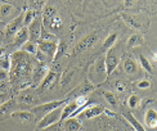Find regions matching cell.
Segmentation results:
<instances>
[{"label":"cell","instance_id":"6da1fadb","mask_svg":"<svg viewBox=\"0 0 157 131\" xmlns=\"http://www.w3.org/2000/svg\"><path fill=\"white\" fill-rule=\"evenodd\" d=\"M10 61H12V67L9 72H10V80L13 82L31 73L32 66H31V61L27 57V53L17 51V53L10 55Z\"/></svg>","mask_w":157,"mask_h":131},{"label":"cell","instance_id":"7a4b0ae2","mask_svg":"<svg viewBox=\"0 0 157 131\" xmlns=\"http://www.w3.org/2000/svg\"><path fill=\"white\" fill-rule=\"evenodd\" d=\"M70 100V96L67 99H62V100H53V102H48V103H44L40 104V106H35L34 108H31V112L36 116V118H43L45 114H48L52 110H54L58 107H63L64 104Z\"/></svg>","mask_w":157,"mask_h":131},{"label":"cell","instance_id":"3957f363","mask_svg":"<svg viewBox=\"0 0 157 131\" xmlns=\"http://www.w3.org/2000/svg\"><path fill=\"white\" fill-rule=\"evenodd\" d=\"M63 107H64V106H63ZM63 107H58V108H56L54 110L49 112L48 114H45L43 118L39 120L37 127L43 130V129L52 127V126L57 125V123L61 121V116H62V109H63Z\"/></svg>","mask_w":157,"mask_h":131},{"label":"cell","instance_id":"277c9868","mask_svg":"<svg viewBox=\"0 0 157 131\" xmlns=\"http://www.w3.org/2000/svg\"><path fill=\"white\" fill-rule=\"evenodd\" d=\"M122 19L125 21L130 27H133L135 30H142L144 31L148 27V18L144 17H139V16H128V14H122Z\"/></svg>","mask_w":157,"mask_h":131},{"label":"cell","instance_id":"5b68a950","mask_svg":"<svg viewBox=\"0 0 157 131\" xmlns=\"http://www.w3.org/2000/svg\"><path fill=\"white\" fill-rule=\"evenodd\" d=\"M41 27H43V18L36 17L34 21L29 24V36L31 41L37 43L40 40V35H41Z\"/></svg>","mask_w":157,"mask_h":131},{"label":"cell","instance_id":"8992f818","mask_svg":"<svg viewBox=\"0 0 157 131\" xmlns=\"http://www.w3.org/2000/svg\"><path fill=\"white\" fill-rule=\"evenodd\" d=\"M37 49L40 51H43V53L47 55V58H49V59L53 62L56 51H57V43L56 41H43V40H39L37 41Z\"/></svg>","mask_w":157,"mask_h":131},{"label":"cell","instance_id":"52a82bcc","mask_svg":"<svg viewBox=\"0 0 157 131\" xmlns=\"http://www.w3.org/2000/svg\"><path fill=\"white\" fill-rule=\"evenodd\" d=\"M104 63H106V69H107V76H109L112 72L116 69V67L120 63V57L113 53V48L108 50L107 55L104 57Z\"/></svg>","mask_w":157,"mask_h":131},{"label":"cell","instance_id":"ba28073f","mask_svg":"<svg viewBox=\"0 0 157 131\" xmlns=\"http://www.w3.org/2000/svg\"><path fill=\"white\" fill-rule=\"evenodd\" d=\"M104 112V108L99 104H91V106H88L85 108L82 112L78 113V116L81 117V118H86V120H90V118H94V117H98L99 114H102Z\"/></svg>","mask_w":157,"mask_h":131},{"label":"cell","instance_id":"9c48e42d","mask_svg":"<svg viewBox=\"0 0 157 131\" xmlns=\"http://www.w3.org/2000/svg\"><path fill=\"white\" fill-rule=\"evenodd\" d=\"M48 72H49V68L45 64L37 66V67L34 69V72H32V75H31L32 85H34V88H37L39 85L41 84V81L44 80V77L47 76Z\"/></svg>","mask_w":157,"mask_h":131},{"label":"cell","instance_id":"30bf717a","mask_svg":"<svg viewBox=\"0 0 157 131\" xmlns=\"http://www.w3.org/2000/svg\"><path fill=\"white\" fill-rule=\"evenodd\" d=\"M23 17H25V14L18 16L17 18L13 19L10 23L6 24V28H5V35H6V37L14 36L17 32L23 27Z\"/></svg>","mask_w":157,"mask_h":131},{"label":"cell","instance_id":"8fae6325","mask_svg":"<svg viewBox=\"0 0 157 131\" xmlns=\"http://www.w3.org/2000/svg\"><path fill=\"white\" fill-rule=\"evenodd\" d=\"M97 41H98V34L94 32V34L88 35L86 37H84L82 40L76 45V53H81V51H85V50L90 49Z\"/></svg>","mask_w":157,"mask_h":131},{"label":"cell","instance_id":"7c38bea8","mask_svg":"<svg viewBox=\"0 0 157 131\" xmlns=\"http://www.w3.org/2000/svg\"><path fill=\"white\" fill-rule=\"evenodd\" d=\"M56 80H57V73H56V72H53V71H49L48 73H47V76L44 77V80L41 81V84L36 88L37 91H39V93H44V91H48L49 89L53 88Z\"/></svg>","mask_w":157,"mask_h":131},{"label":"cell","instance_id":"4fadbf2b","mask_svg":"<svg viewBox=\"0 0 157 131\" xmlns=\"http://www.w3.org/2000/svg\"><path fill=\"white\" fill-rule=\"evenodd\" d=\"M94 77L99 78V84L103 82L107 78V69H106V63H104V57H101L94 64Z\"/></svg>","mask_w":157,"mask_h":131},{"label":"cell","instance_id":"5bb4252c","mask_svg":"<svg viewBox=\"0 0 157 131\" xmlns=\"http://www.w3.org/2000/svg\"><path fill=\"white\" fill-rule=\"evenodd\" d=\"M10 116L21 122H34L36 120V116L31 110H17V112H13Z\"/></svg>","mask_w":157,"mask_h":131},{"label":"cell","instance_id":"9a60e30c","mask_svg":"<svg viewBox=\"0 0 157 131\" xmlns=\"http://www.w3.org/2000/svg\"><path fill=\"white\" fill-rule=\"evenodd\" d=\"M29 40H30L29 28L26 27V26H23V27L14 35V47H17V48L22 47V45H23L25 43H27Z\"/></svg>","mask_w":157,"mask_h":131},{"label":"cell","instance_id":"2e32d148","mask_svg":"<svg viewBox=\"0 0 157 131\" xmlns=\"http://www.w3.org/2000/svg\"><path fill=\"white\" fill-rule=\"evenodd\" d=\"M63 130L64 131H81L82 129V123L80 120L76 117H70L66 121H63Z\"/></svg>","mask_w":157,"mask_h":131},{"label":"cell","instance_id":"e0dca14e","mask_svg":"<svg viewBox=\"0 0 157 131\" xmlns=\"http://www.w3.org/2000/svg\"><path fill=\"white\" fill-rule=\"evenodd\" d=\"M144 122L147 127L156 129L157 127V110L155 108H148L144 113Z\"/></svg>","mask_w":157,"mask_h":131},{"label":"cell","instance_id":"ac0fdd59","mask_svg":"<svg viewBox=\"0 0 157 131\" xmlns=\"http://www.w3.org/2000/svg\"><path fill=\"white\" fill-rule=\"evenodd\" d=\"M17 100L19 103L31 104V106H34V104H36V102H37V96H35V94H32L31 91L25 90V91H22V93L17 96Z\"/></svg>","mask_w":157,"mask_h":131},{"label":"cell","instance_id":"d6986e66","mask_svg":"<svg viewBox=\"0 0 157 131\" xmlns=\"http://www.w3.org/2000/svg\"><path fill=\"white\" fill-rule=\"evenodd\" d=\"M124 71H125V73L128 75H136L138 73V63H136L134 59L132 58H128V59L124 61Z\"/></svg>","mask_w":157,"mask_h":131},{"label":"cell","instance_id":"ffe728a7","mask_svg":"<svg viewBox=\"0 0 157 131\" xmlns=\"http://www.w3.org/2000/svg\"><path fill=\"white\" fill-rule=\"evenodd\" d=\"M126 45L129 48H134V47H140V45H144V39L140 34H133L130 35L128 41H126Z\"/></svg>","mask_w":157,"mask_h":131},{"label":"cell","instance_id":"44dd1931","mask_svg":"<svg viewBox=\"0 0 157 131\" xmlns=\"http://www.w3.org/2000/svg\"><path fill=\"white\" fill-rule=\"evenodd\" d=\"M43 19H47V18H43ZM48 21V19H47ZM48 27L50 28V31H53V32H57V31H59L62 28V19L59 16H54V17H52L49 18V23H48Z\"/></svg>","mask_w":157,"mask_h":131},{"label":"cell","instance_id":"7402d4cb","mask_svg":"<svg viewBox=\"0 0 157 131\" xmlns=\"http://www.w3.org/2000/svg\"><path fill=\"white\" fill-rule=\"evenodd\" d=\"M124 116H125V118H126V120L130 122V125H132V126L134 127V130H135V131H147L144 127H143L142 123H140L138 120L135 118L134 114H133L132 112H128V113H125Z\"/></svg>","mask_w":157,"mask_h":131},{"label":"cell","instance_id":"603a6c76","mask_svg":"<svg viewBox=\"0 0 157 131\" xmlns=\"http://www.w3.org/2000/svg\"><path fill=\"white\" fill-rule=\"evenodd\" d=\"M138 62H139V66H140V67L144 69L146 72H148L149 75L153 73V67H152L151 62H149L143 54H139V55H138Z\"/></svg>","mask_w":157,"mask_h":131},{"label":"cell","instance_id":"cb8c5ba5","mask_svg":"<svg viewBox=\"0 0 157 131\" xmlns=\"http://www.w3.org/2000/svg\"><path fill=\"white\" fill-rule=\"evenodd\" d=\"M117 37H119V35H117V32H112V34H109L106 40L103 41V49L104 50H109L111 48H113V45L116 44L117 41Z\"/></svg>","mask_w":157,"mask_h":131},{"label":"cell","instance_id":"d4e9b609","mask_svg":"<svg viewBox=\"0 0 157 131\" xmlns=\"http://www.w3.org/2000/svg\"><path fill=\"white\" fill-rule=\"evenodd\" d=\"M22 50L25 51V53H27V54L35 55L36 51H37V43L29 40L27 43H25V44L22 45Z\"/></svg>","mask_w":157,"mask_h":131},{"label":"cell","instance_id":"484cf974","mask_svg":"<svg viewBox=\"0 0 157 131\" xmlns=\"http://www.w3.org/2000/svg\"><path fill=\"white\" fill-rule=\"evenodd\" d=\"M14 107V100L10 99V100H6L5 103H3L0 106V117H4L8 113H10V109Z\"/></svg>","mask_w":157,"mask_h":131},{"label":"cell","instance_id":"4316f807","mask_svg":"<svg viewBox=\"0 0 157 131\" xmlns=\"http://www.w3.org/2000/svg\"><path fill=\"white\" fill-rule=\"evenodd\" d=\"M103 96L106 98L107 103L109 104L112 108H117V106H119V102H117V98L113 95V93H111V91H103Z\"/></svg>","mask_w":157,"mask_h":131},{"label":"cell","instance_id":"83f0119b","mask_svg":"<svg viewBox=\"0 0 157 131\" xmlns=\"http://www.w3.org/2000/svg\"><path fill=\"white\" fill-rule=\"evenodd\" d=\"M140 102H142V99H140V96L138 94H132L128 99V106L130 108H133V109H136V108H139Z\"/></svg>","mask_w":157,"mask_h":131},{"label":"cell","instance_id":"f1b7e54d","mask_svg":"<svg viewBox=\"0 0 157 131\" xmlns=\"http://www.w3.org/2000/svg\"><path fill=\"white\" fill-rule=\"evenodd\" d=\"M12 67V61L10 55H0V68H3L4 71H10Z\"/></svg>","mask_w":157,"mask_h":131},{"label":"cell","instance_id":"f546056e","mask_svg":"<svg viewBox=\"0 0 157 131\" xmlns=\"http://www.w3.org/2000/svg\"><path fill=\"white\" fill-rule=\"evenodd\" d=\"M66 49H67V45H66V43L64 41H59L57 44V51H56V55H54V59L53 61H58L59 58L64 54V51H66Z\"/></svg>","mask_w":157,"mask_h":131},{"label":"cell","instance_id":"4dcf8cb0","mask_svg":"<svg viewBox=\"0 0 157 131\" xmlns=\"http://www.w3.org/2000/svg\"><path fill=\"white\" fill-rule=\"evenodd\" d=\"M37 17V14H36V12L34 10V9H30V10H27L26 12V14H25V17H23V26H27L34 21V19Z\"/></svg>","mask_w":157,"mask_h":131},{"label":"cell","instance_id":"1f68e13d","mask_svg":"<svg viewBox=\"0 0 157 131\" xmlns=\"http://www.w3.org/2000/svg\"><path fill=\"white\" fill-rule=\"evenodd\" d=\"M54 16H57V9L54 8V6L53 5H47L45 6L44 10H43V18L49 19V18L54 17Z\"/></svg>","mask_w":157,"mask_h":131},{"label":"cell","instance_id":"d6a6232c","mask_svg":"<svg viewBox=\"0 0 157 131\" xmlns=\"http://www.w3.org/2000/svg\"><path fill=\"white\" fill-rule=\"evenodd\" d=\"M40 40H43V41H54V40H56V36H54V35H52L50 32H48L47 28H45L44 26H43V27H41Z\"/></svg>","mask_w":157,"mask_h":131},{"label":"cell","instance_id":"836d02e7","mask_svg":"<svg viewBox=\"0 0 157 131\" xmlns=\"http://www.w3.org/2000/svg\"><path fill=\"white\" fill-rule=\"evenodd\" d=\"M12 9H13V8H12V5H10V4H8V3H4V4H2V5H0V16L5 17V16L10 14Z\"/></svg>","mask_w":157,"mask_h":131},{"label":"cell","instance_id":"e575fe53","mask_svg":"<svg viewBox=\"0 0 157 131\" xmlns=\"http://www.w3.org/2000/svg\"><path fill=\"white\" fill-rule=\"evenodd\" d=\"M151 80H148V78H143V80H140L138 84H136V88L140 89V90H147L151 88Z\"/></svg>","mask_w":157,"mask_h":131},{"label":"cell","instance_id":"d590c367","mask_svg":"<svg viewBox=\"0 0 157 131\" xmlns=\"http://www.w3.org/2000/svg\"><path fill=\"white\" fill-rule=\"evenodd\" d=\"M116 89H117V91H120V93H125L128 90V82L124 80L116 81Z\"/></svg>","mask_w":157,"mask_h":131},{"label":"cell","instance_id":"8d00e7d4","mask_svg":"<svg viewBox=\"0 0 157 131\" xmlns=\"http://www.w3.org/2000/svg\"><path fill=\"white\" fill-rule=\"evenodd\" d=\"M35 57H36V59L39 61V62H44L45 59H47V55H45L43 51H40L37 49V51H36V54H35Z\"/></svg>","mask_w":157,"mask_h":131},{"label":"cell","instance_id":"74e56055","mask_svg":"<svg viewBox=\"0 0 157 131\" xmlns=\"http://www.w3.org/2000/svg\"><path fill=\"white\" fill-rule=\"evenodd\" d=\"M8 98L9 96H8V94H6V93H0V106H2L3 103H5L6 100H9Z\"/></svg>","mask_w":157,"mask_h":131},{"label":"cell","instance_id":"f35d334b","mask_svg":"<svg viewBox=\"0 0 157 131\" xmlns=\"http://www.w3.org/2000/svg\"><path fill=\"white\" fill-rule=\"evenodd\" d=\"M6 76H8V72L4 71L3 68H0V82L4 81L5 78H6Z\"/></svg>","mask_w":157,"mask_h":131},{"label":"cell","instance_id":"ab89813d","mask_svg":"<svg viewBox=\"0 0 157 131\" xmlns=\"http://www.w3.org/2000/svg\"><path fill=\"white\" fill-rule=\"evenodd\" d=\"M134 2L135 0H124V6H125V8H130V6L134 4Z\"/></svg>","mask_w":157,"mask_h":131},{"label":"cell","instance_id":"60d3db41","mask_svg":"<svg viewBox=\"0 0 157 131\" xmlns=\"http://www.w3.org/2000/svg\"><path fill=\"white\" fill-rule=\"evenodd\" d=\"M5 89H6V84L2 81L0 82V93H5Z\"/></svg>","mask_w":157,"mask_h":131},{"label":"cell","instance_id":"b9f144b4","mask_svg":"<svg viewBox=\"0 0 157 131\" xmlns=\"http://www.w3.org/2000/svg\"><path fill=\"white\" fill-rule=\"evenodd\" d=\"M152 58H153V61L157 63V51H156V53H152Z\"/></svg>","mask_w":157,"mask_h":131},{"label":"cell","instance_id":"7bdbcfd3","mask_svg":"<svg viewBox=\"0 0 157 131\" xmlns=\"http://www.w3.org/2000/svg\"><path fill=\"white\" fill-rule=\"evenodd\" d=\"M56 131H64L63 129H59V127H56Z\"/></svg>","mask_w":157,"mask_h":131},{"label":"cell","instance_id":"ee69618b","mask_svg":"<svg viewBox=\"0 0 157 131\" xmlns=\"http://www.w3.org/2000/svg\"><path fill=\"white\" fill-rule=\"evenodd\" d=\"M4 2H5V0H4Z\"/></svg>","mask_w":157,"mask_h":131}]
</instances>
